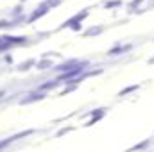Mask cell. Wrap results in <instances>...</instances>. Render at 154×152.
I'll use <instances>...</instances> for the list:
<instances>
[{
    "label": "cell",
    "instance_id": "e0dca14e",
    "mask_svg": "<svg viewBox=\"0 0 154 152\" xmlns=\"http://www.w3.org/2000/svg\"><path fill=\"white\" fill-rule=\"evenodd\" d=\"M20 2H25V0H20Z\"/></svg>",
    "mask_w": 154,
    "mask_h": 152
},
{
    "label": "cell",
    "instance_id": "7c38bea8",
    "mask_svg": "<svg viewBox=\"0 0 154 152\" xmlns=\"http://www.w3.org/2000/svg\"><path fill=\"white\" fill-rule=\"evenodd\" d=\"M138 90H140V84L127 86V88H124V90H120V91H118V97H127L129 93H134V91H138Z\"/></svg>",
    "mask_w": 154,
    "mask_h": 152
},
{
    "label": "cell",
    "instance_id": "2e32d148",
    "mask_svg": "<svg viewBox=\"0 0 154 152\" xmlns=\"http://www.w3.org/2000/svg\"><path fill=\"white\" fill-rule=\"evenodd\" d=\"M70 131H74V127H70V125H68V127H65V129H61V131H59V132L56 134V138H61L63 134H66V132H70Z\"/></svg>",
    "mask_w": 154,
    "mask_h": 152
},
{
    "label": "cell",
    "instance_id": "5b68a950",
    "mask_svg": "<svg viewBox=\"0 0 154 152\" xmlns=\"http://www.w3.org/2000/svg\"><path fill=\"white\" fill-rule=\"evenodd\" d=\"M108 113V109H106V108H99V109H91V111H90V116H91V118H90V120H88V122H86V123H84V125H86V127H91V125H93V123H97V122H99V120H102V118H104V114Z\"/></svg>",
    "mask_w": 154,
    "mask_h": 152
},
{
    "label": "cell",
    "instance_id": "6da1fadb",
    "mask_svg": "<svg viewBox=\"0 0 154 152\" xmlns=\"http://www.w3.org/2000/svg\"><path fill=\"white\" fill-rule=\"evenodd\" d=\"M88 14H90V7L81 9L77 14H74L72 18H68V20H65V22H63V25L59 27V31H63V29H72V31L79 32V31L82 29V23H84V20L88 18Z\"/></svg>",
    "mask_w": 154,
    "mask_h": 152
},
{
    "label": "cell",
    "instance_id": "4fadbf2b",
    "mask_svg": "<svg viewBox=\"0 0 154 152\" xmlns=\"http://www.w3.org/2000/svg\"><path fill=\"white\" fill-rule=\"evenodd\" d=\"M77 88H79V84H77V82H70V84H66V86H65V90H61V91H59V97H65V95H68V93L75 91Z\"/></svg>",
    "mask_w": 154,
    "mask_h": 152
},
{
    "label": "cell",
    "instance_id": "277c9868",
    "mask_svg": "<svg viewBox=\"0 0 154 152\" xmlns=\"http://www.w3.org/2000/svg\"><path fill=\"white\" fill-rule=\"evenodd\" d=\"M81 61H82V59H68V61H63L61 65H56V66H54V72H57V74H65V72L75 68Z\"/></svg>",
    "mask_w": 154,
    "mask_h": 152
},
{
    "label": "cell",
    "instance_id": "3957f363",
    "mask_svg": "<svg viewBox=\"0 0 154 152\" xmlns=\"http://www.w3.org/2000/svg\"><path fill=\"white\" fill-rule=\"evenodd\" d=\"M48 11H50V9H48V7H47L45 4H39L38 7H36V9H34V11H32V13H31V14L27 16L25 23H32V22H36V20H39V18H41V16H45V14H47Z\"/></svg>",
    "mask_w": 154,
    "mask_h": 152
},
{
    "label": "cell",
    "instance_id": "7a4b0ae2",
    "mask_svg": "<svg viewBox=\"0 0 154 152\" xmlns=\"http://www.w3.org/2000/svg\"><path fill=\"white\" fill-rule=\"evenodd\" d=\"M133 48H134V45H133V43H125V45H122V43H116L115 47H111V48L106 52V56H108V57L122 56V54H127V52H131Z\"/></svg>",
    "mask_w": 154,
    "mask_h": 152
},
{
    "label": "cell",
    "instance_id": "8fae6325",
    "mask_svg": "<svg viewBox=\"0 0 154 152\" xmlns=\"http://www.w3.org/2000/svg\"><path fill=\"white\" fill-rule=\"evenodd\" d=\"M32 66H36V59H34V57H31V59L20 63V65L16 66V70H18V72H27V70H31Z\"/></svg>",
    "mask_w": 154,
    "mask_h": 152
},
{
    "label": "cell",
    "instance_id": "9c48e42d",
    "mask_svg": "<svg viewBox=\"0 0 154 152\" xmlns=\"http://www.w3.org/2000/svg\"><path fill=\"white\" fill-rule=\"evenodd\" d=\"M61 82L57 81V79H52V81H48V82H43V84H39L38 86V91H50V90H54V88H57Z\"/></svg>",
    "mask_w": 154,
    "mask_h": 152
},
{
    "label": "cell",
    "instance_id": "ba28073f",
    "mask_svg": "<svg viewBox=\"0 0 154 152\" xmlns=\"http://www.w3.org/2000/svg\"><path fill=\"white\" fill-rule=\"evenodd\" d=\"M152 145V140L149 138V140H145V141H140V143H136V145H133L131 149H127L125 152H145L149 147Z\"/></svg>",
    "mask_w": 154,
    "mask_h": 152
},
{
    "label": "cell",
    "instance_id": "9a60e30c",
    "mask_svg": "<svg viewBox=\"0 0 154 152\" xmlns=\"http://www.w3.org/2000/svg\"><path fill=\"white\" fill-rule=\"evenodd\" d=\"M143 2H147V0H131V2L127 4V7H129V11H131V13H134L136 9H140V7H142V4H143Z\"/></svg>",
    "mask_w": 154,
    "mask_h": 152
},
{
    "label": "cell",
    "instance_id": "8992f818",
    "mask_svg": "<svg viewBox=\"0 0 154 152\" xmlns=\"http://www.w3.org/2000/svg\"><path fill=\"white\" fill-rule=\"evenodd\" d=\"M104 31H106L104 25H91V27H88L86 31H82V38H93V36L102 34Z\"/></svg>",
    "mask_w": 154,
    "mask_h": 152
},
{
    "label": "cell",
    "instance_id": "5bb4252c",
    "mask_svg": "<svg viewBox=\"0 0 154 152\" xmlns=\"http://www.w3.org/2000/svg\"><path fill=\"white\" fill-rule=\"evenodd\" d=\"M122 0H108V2H104L102 4V7L104 9H116V7H122Z\"/></svg>",
    "mask_w": 154,
    "mask_h": 152
},
{
    "label": "cell",
    "instance_id": "30bf717a",
    "mask_svg": "<svg viewBox=\"0 0 154 152\" xmlns=\"http://www.w3.org/2000/svg\"><path fill=\"white\" fill-rule=\"evenodd\" d=\"M54 66V61L52 59H45V57H41L39 61H36V70H39V72H43V70H48V68H52Z\"/></svg>",
    "mask_w": 154,
    "mask_h": 152
},
{
    "label": "cell",
    "instance_id": "52a82bcc",
    "mask_svg": "<svg viewBox=\"0 0 154 152\" xmlns=\"http://www.w3.org/2000/svg\"><path fill=\"white\" fill-rule=\"evenodd\" d=\"M47 97V93L45 91H34V93H29V97H25V99H22V104H29V102H38V100H43Z\"/></svg>",
    "mask_w": 154,
    "mask_h": 152
}]
</instances>
